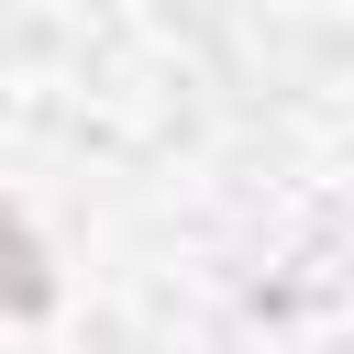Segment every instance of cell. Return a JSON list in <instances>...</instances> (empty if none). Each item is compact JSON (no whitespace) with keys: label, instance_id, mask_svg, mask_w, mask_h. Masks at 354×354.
<instances>
[{"label":"cell","instance_id":"6da1fadb","mask_svg":"<svg viewBox=\"0 0 354 354\" xmlns=\"http://www.w3.org/2000/svg\"><path fill=\"white\" fill-rule=\"evenodd\" d=\"M0 299L11 310H44V254H33V232L0 210Z\"/></svg>","mask_w":354,"mask_h":354}]
</instances>
